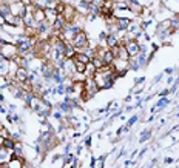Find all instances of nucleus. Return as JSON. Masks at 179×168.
Here are the masks:
<instances>
[{"label": "nucleus", "instance_id": "obj_1", "mask_svg": "<svg viewBox=\"0 0 179 168\" xmlns=\"http://www.w3.org/2000/svg\"><path fill=\"white\" fill-rule=\"evenodd\" d=\"M0 54H2L6 60H13L19 56V50L16 43H9V42H5L2 45V50H0Z\"/></svg>", "mask_w": 179, "mask_h": 168}, {"label": "nucleus", "instance_id": "obj_2", "mask_svg": "<svg viewBox=\"0 0 179 168\" xmlns=\"http://www.w3.org/2000/svg\"><path fill=\"white\" fill-rule=\"evenodd\" d=\"M88 36H87V33L85 31H81L79 34H76L74 36V39L71 40V45L76 48V51L77 50H84L85 46H88Z\"/></svg>", "mask_w": 179, "mask_h": 168}, {"label": "nucleus", "instance_id": "obj_3", "mask_svg": "<svg viewBox=\"0 0 179 168\" xmlns=\"http://www.w3.org/2000/svg\"><path fill=\"white\" fill-rule=\"evenodd\" d=\"M125 50L128 53L130 57H136L139 54V42L134 40V39H130L125 42Z\"/></svg>", "mask_w": 179, "mask_h": 168}, {"label": "nucleus", "instance_id": "obj_4", "mask_svg": "<svg viewBox=\"0 0 179 168\" xmlns=\"http://www.w3.org/2000/svg\"><path fill=\"white\" fill-rule=\"evenodd\" d=\"M68 25V23H66V20H65V17L63 16H57L56 17V20L53 22V23H51V30H53V33L57 36L65 26Z\"/></svg>", "mask_w": 179, "mask_h": 168}, {"label": "nucleus", "instance_id": "obj_5", "mask_svg": "<svg viewBox=\"0 0 179 168\" xmlns=\"http://www.w3.org/2000/svg\"><path fill=\"white\" fill-rule=\"evenodd\" d=\"M127 6H128V11L133 12L134 16H142L144 14V8L139 3V0H125Z\"/></svg>", "mask_w": 179, "mask_h": 168}, {"label": "nucleus", "instance_id": "obj_6", "mask_svg": "<svg viewBox=\"0 0 179 168\" xmlns=\"http://www.w3.org/2000/svg\"><path fill=\"white\" fill-rule=\"evenodd\" d=\"M62 16L65 17L66 23H73L76 20V17H77V11H76V8L71 6V5H65V11H63Z\"/></svg>", "mask_w": 179, "mask_h": 168}, {"label": "nucleus", "instance_id": "obj_7", "mask_svg": "<svg viewBox=\"0 0 179 168\" xmlns=\"http://www.w3.org/2000/svg\"><path fill=\"white\" fill-rule=\"evenodd\" d=\"M114 25H116V28H117V31H127L128 30V26H130V23H131V20L130 19H127V17H114Z\"/></svg>", "mask_w": 179, "mask_h": 168}, {"label": "nucleus", "instance_id": "obj_8", "mask_svg": "<svg viewBox=\"0 0 179 168\" xmlns=\"http://www.w3.org/2000/svg\"><path fill=\"white\" fill-rule=\"evenodd\" d=\"M28 76H30V71H28L27 68H20V66H19V69L16 71L14 80H16L17 83H25V82L28 80Z\"/></svg>", "mask_w": 179, "mask_h": 168}, {"label": "nucleus", "instance_id": "obj_9", "mask_svg": "<svg viewBox=\"0 0 179 168\" xmlns=\"http://www.w3.org/2000/svg\"><path fill=\"white\" fill-rule=\"evenodd\" d=\"M11 14H13V12H11V5H9V3H6V2L0 3V17L3 19V22H5Z\"/></svg>", "mask_w": 179, "mask_h": 168}, {"label": "nucleus", "instance_id": "obj_10", "mask_svg": "<svg viewBox=\"0 0 179 168\" xmlns=\"http://www.w3.org/2000/svg\"><path fill=\"white\" fill-rule=\"evenodd\" d=\"M105 42H107V48L111 50V48H114L116 45H119V37H117V34H108Z\"/></svg>", "mask_w": 179, "mask_h": 168}, {"label": "nucleus", "instance_id": "obj_11", "mask_svg": "<svg viewBox=\"0 0 179 168\" xmlns=\"http://www.w3.org/2000/svg\"><path fill=\"white\" fill-rule=\"evenodd\" d=\"M16 140L13 139V137H5L3 139V143H2V147L5 148V150H8V151H13L14 150V147H16Z\"/></svg>", "mask_w": 179, "mask_h": 168}, {"label": "nucleus", "instance_id": "obj_12", "mask_svg": "<svg viewBox=\"0 0 179 168\" xmlns=\"http://www.w3.org/2000/svg\"><path fill=\"white\" fill-rule=\"evenodd\" d=\"M71 60H73V65H74L76 73H77V74H85L87 65H85V63H82V62H79V60H74V59H71Z\"/></svg>", "mask_w": 179, "mask_h": 168}, {"label": "nucleus", "instance_id": "obj_13", "mask_svg": "<svg viewBox=\"0 0 179 168\" xmlns=\"http://www.w3.org/2000/svg\"><path fill=\"white\" fill-rule=\"evenodd\" d=\"M76 48L71 45V43H68L66 45V50H65V54H63V57L65 59H68V60H71V59H74V56H76Z\"/></svg>", "mask_w": 179, "mask_h": 168}, {"label": "nucleus", "instance_id": "obj_14", "mask_svg": "<svg viewBox=\"0 0 179 168\" xmlns=\"http://www.w3.org/2000/svg\"><path fill=\"white\" fill-rule=\"evenodd\" d=\"M74 60H79V62H82V63H85V65H88V63L91 62L90 56H87V54H85V53H82V51H77V53H76Z\"/></svg>", "mask_w": 179, "mask_h": 168}, {"label": "nucleus", "instance_id": "obj_15", "mask_svg": "<svg viewBox=\"0 0 179 168\" xmlns=\"http://www.w3.org/2000/svg\"><path fill=\"white\" fill-rule=\"evenodd\" d=\"M136 62H138L139 68H142V66H147V65H148V59H147V54H144V53H139V54L136 56Z\"/></svg>", "mask_w": 179, "mask_h": 168}, {"label": "nucleus", "instance_id": "obj_16", "mask_svg": "<svg viewBox=\"0 0 179 168\" xmlns=\"http://www.w3.org/2000/svg\"><path fill=\"white\" fill-rule=\"evenodd\" d=\"M97 73V69H96V66L90 62L88 65H87V69H85V74L84 76H87V77H94V74Z\"/></svg>", "mask_w": 179, "mask_h": 168}, {"label": "nucleus", "instance_id": "obj_17", "mask_svg": "<svg viewBox=\"0 0 179 168\" xmlns=\"http://www.w3.org/2000/svg\"><path fill=\"white\" fill-rule=\"evenodd\" d=\"M151 134H153L151 128H147V130H144V131H142V136L139 137V143H144V142H147L148 139H151Z\"/></svg>", "mask_w": 179, "mask_h": 168}, {"label": "nucleus", "instance_id": "obj_18", "mask_svg": "<svg viewBox=\"0 0 179 168\" xmlns=\"http://www.w3.org/2000/svg\"><path fill=\"white\" fill-rule=\"evenodd\" d=\"M59 110H60L63 114H70L73 108H71V105H70V103H66V102H60V103H59Z\"/></svg>", "mask_w": 179, "mask_h": 168}, {"label": "nucleus", "instance_id": "obj_19", "mask_svg": "<svg viewBox=\"0 0 179 168\" xmlns=\"http://www.w3.org/2000/svg\"><path fill=\"white\" fill-rule=\"evenodd\" d=\"M91 63H93V65L96 66V69H102V68H104V66H105L104 60H102L100 57H97V56H96V57H94V59L91 60Z\"/></svg>", "mask_w": 179, "mask_h": 168}, {"label": "nucleus", "instance_id": "obj_20", "mask_svg": "<svg viewBox=\"0 0 179 168\" xmlns=\"http://www.w3.org/2000/svg\"><path fill=\"white\" fill-rule=\"evenodd\" d=\"M13 154L14 156H19V157H23V148H22V143H16V147L13 150Z\"/></svg>", "mask_w": 179, "mask_h": 168}, {"label": "nucleus", "instance_id": "obj_21", "mask_svg": "<svg viewBox=\"0 0 179 168\" xmlns=\"http://www.w3.org/2000/svg\"><path fill=\"white\" fill-rule=\"evenodd\" d=\"M128 69H133V71H138L139 69V65L136 62V57H130L128 59Z\"/></svg>", "mask_w": 179, "mask_h": 168}, {"label": "nucleus", "instance_id": "obj_22", "mask_svg": "<svg viewBox=\"0 0 179 168\" xmlns=\"http://www.w3.org/2000/svg\"><path fill=\"white\" fill-rule=\"evenodd\" d=\"M168 103H170V99L168 97H161L158 100V103H156V108H165Z\"/></svg>", "mask_w": 179, "mask_h": 168}, {"label": "nucleus", "instance_id": "obj_23", "mask_svg": "<svg viewBox=\"0 0 179 168\" xmlns=\"http://www.w3.org/2000/svg\"><path fill=\"white\" fill-rule=\"evenodd\" d=\"M139 28H141V25H139V23H134V22H131L130 23V26H128V30H127V31H128V33H136V31H139Z\"/></svg>", "mask_w": 179, "mask_h": 168}, {"label": "nucleus", "instance_id": "obj_24", "mask_svg": "<svg viewBox=\"0 0 179 168\" xmlns=\"http://www.w3.org/2000/svg\"><path fill=\"white\" fill-rule=\"evenodd\" d=\"M138 121H139V116H138V114L131 116V117L128 119V121H127V127H133V125H134Z\"/></svg>", "mask_w": 179, "mask_h": 168}, {"label": "nucleus", "instance_id": "obj_25", "mask_svg": "<svg viewBox=\"0 0 179 168\" xmlns=\"http://www.w3.org/2000/svg\"><path fill=\"white\" fill-rule=\"evenodd\" d=\"M130 131V127H127V125H122L117 131H116V134H117V137H120V136H124V133H128Z\"/></svg>", "mask_w": 179, "mask_h": 168}, {"label": "nucleus", "instance_id": "obj_26", "mask_svg": "<svg viewBox=\"0 0 179 168\" xmlns=\"http://www.w3.org/2000/svg\"><path fill=\"white\" fill-rule=\"evenodd\" d=\"M65 88H66L65 83H57V88H56V89H57L59 94H65Z\"/></svg>", "mask_w": 179, "mask_h": 168}, {"label": "nucleus", "instance_id": "obj_27", "mask_svg": "<svg viewBox=\"0 0 179 168\" xmlns=\"http://www.w3.org/2000/svg\"><path fill=\"white\" fill-rule=\"evenodd\" d=\"M107 36H108V33L100 31V33H99V37H97V39H99V42H105V40H107Z\"/></svg>", "mask_w": 179, "mask_h": 168}, {"label": "nucleus", "instance_id": "obj_28", "mask_svg": "<svg viewBox=\"0 0 179 168\" xmlns=\"http://www.w3.org/2000/svg\"><path fill=\"white\" fill-rule=\"evenodd\" d=\"M91 3H93V5H96V6H100V8H102L105 2H104V0H91Z\"/></svg>", "mask_w": 179, "mask_h": 168}, {"label": "nucleus", "instance_id": "obj_29", "mask_svg": "<svg viewBox=\"0 0 179 168\" xmlns=\"http://www.w3.org/2000/svg\"><path fill=\"white\" fill-rule=\"evenodd\" d=\"M150 23H153V20H147V22H144L142 25H141V30L144 31V30H147L148 26H150Z\"/></svg>", "mask_w": 179, "mask_h": 168}, {"label": "nucleus", "instance_id": "obj_30", "mask_svg": "<svg viewBox=\"0 0 179 168\" xmlns=\"http://www.w3.org/2000/svg\"><path fill=\"white\" fill-rule=\"evenodd\" d=\"M168 94H170V88H165V89H162V91L159 93V96H161V97H167Z\"/></svg>", "mask_w": 179, "mask_h": 168}, {"label": "nucleus", "instance_id": "obj_31", "mask_svg": "<svg viewBox=\"0 0 179 168\" xmlns=\"http://www.w3.org/2000/svg\"><path fill=\"white\" fill-rule=\"evenodd\" d=\"M173 71H174V68H171V66H170V68H165V69H164V74L171 76V74H173Z\"/></svg>", "mask_w": 179, "mask_h": 168}, {"label": "nucleus", "instance_id": "obj_32", "mask_svg": "<svg viewBox=\"0 0 179 168\" xmlns=\"http://www.w3.org/2000/svg\"><path fill=\"white\" fill-rule=\"evenodd\" d=\"M147 45H139V53H144V54H147Z\"/></svg>", "mask_w": 179, "mask_h": 168}, {"label": "nucleus", "instance_id": "obj_33", "mask_svg": "<svg viewBox=\"0 0 179 168\" xmlns=\"http://www.w3.org/2000/svg\"><path fill=\"white\" fill-rule=\"evenodd\" d=\"M13 116V124H20V117L17 114H11Z\"/></svg>", "mask_w": 179, "mask_h": 168}, {"label": "nucleus", "instance_id": "obj_34", "mask_svg": "<svg viewBox=\"0 0 179 168\" xmlns=\"http://www.w3.org/2000/svg\"><path fill=\"white\" fill-rule=\"evenodd\" d=\"M9 137H13L14 140H19V139H20V133H19V131H14V133H13Z\"/></svg>", "mask_w": 179, "mask_h": 168}, {"label": "nucleus", "instance_id": "obj_35", "mask_svg": "<svg viewBox=\"0 0 179 168\" xmlns=\"http://www.w3.org/2000/svg\"><path fill=\"white\" fill-rule=\"evenodd\" d=\"M144 82H145V77H136V79H134V83H136V85H138V83H144Z\"/></svg>", "mask_w": 179, "mask_h": 168}, {"label": "nucleus", "instance_id": "obj_36", "mask_svg": "<svg viewBox=\"0 0 179 168\" xmlns=\"http://www.w3.org/2000/svg\"><path fill=\"white\" fill-rule=\"evenodd\" d=\"M85 145H87V147H88V148H90V147H91V134H90V136H88V137H87V139H85Z\"/></svg>", "mask_w": 179, "mask_h": 168}, {"label": "nucleus", "instance_id": "obj_37", "mask_svg": "<svg viewBox=\"0 0 179 168\" xmlns=\"http://www.w3.org/2000/svg\"><path fill=\"white\" fill-rule=\"evenodd\" d=\"M53 117H56V119H59V121H63V116H62L60 113H53Z\"/></svg>", "mask_w": 179, "mask_h": 168}, {"label": "nucleus", "instance_id": "obj_38", "mask_svg": "<svg viewBox=\"0 0 179 168\" xmlns=\"http://www.w3.org/2000/svg\"><path fill=\"white\" fill-rule=\"evenodd\" d=\"M173 162H174V159H173V157H167V159L164 160V163H165V165H168V163H173Z\"/></svg>", "mask_w": 179, "mask_h": 168}, {"label": "nucleus", "instance_id": "obj_39", "mask_svg": "<svg viewBox=\"0 0 179 168\" xmlns=\"http://www.w3.org/2000/svg\"><path fill=\"white\" fill-rule=\"evenodd\" d=\"M162 76H164V73H161L159 76H156V77H155V80H153V82H155V83H158V82L161 80V77H162Z\"/></svg>", "mask_w": 179, "mask_h": 168}, {"label": "nucleus", "instance_id": "obj_40", "mask_svg": "<svg viewBox=\"0 0 179 168\" xmlns=\"http://www.w3.org/2000/svg\"><path fill=\"white\" fill-rule=\"evenodd\" d=\"M23 168H34V166H33L31 163H27V162H25V163H23Z\"/></svg>", "mask_w": 179, "mask_h": 168}, {"label": "nucleus", "instance_id": "obj_41", "mask_svg": "<svg viewBox=\"0 0 179 168\" xmlns=\"http://www.w3.org/2000/svg\"><path fill=\"white\" fill-rule=\"evenodd\" d=\"M145 151H147V148H144V150H142V151H141V153H139V159H141V157H142V156H144V154H145Z\"/></svg>", "mask_w": 179, "mask_h": 168}, {"label": "nucleus", "instance_id": "obj_42", "mask_svg": "<svg viewBox=\"0 0 179 168\" xmlns=\"http://www.w3.org/2000/svg\"><path fill=\"white\" fill-rule=\"evenodd\" d=\"M173 82H174V79L170 76V77H168V80H167V83H173Z\"/></svg>", "mask_w": 179, "mask_h": 168}, {"label": "nucleus", "instance_id": "obj_43", "mask_svg": "<svg viewBox=\"0 0 179 168\" xmlns=\"http://www.w3.org/2000/svg\"><path fill=\"white\" fill-rule=\"evenodd\" d=\"M0 113H6V110H5L3 105H0Z\"/></svg>", "mask_w": 179, "mask_h": 168}, {"label": "nucleus", "instance_id": "obj_44", "mask_svg": "<svg viewBox=\"0 0 179 168\" xmlns=\"http://www.w3.org/2000/svg\"><path fill=\"white\" fill-rule=\"evenodd\" d=\"M125 111H127V113H130V111H133V107H127V108H125Z\"/></svg>", "mask_w": 179, "mask_h": 168}, {"label": "nucleus", "instance_id": "obj_45", "mask_svg": "<svg viewBox=\"0 0 179 168\" xmlns=\"http://www.w3.org/2000/svg\"><path fill=\"white\" fill-rule=\"evenodd\" d=\"M81 136H82L81 133H74V134H73V137H81Z\"/></svg>", "mask_w": 179, "mask_h": 168}]
</instances>
